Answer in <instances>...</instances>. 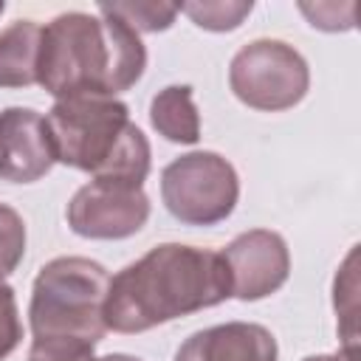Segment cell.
<instances>
[{"label": "cell", "instance_id": "16", "mask_svg": "<svg viewBox=\"0 0 361 361\" xmlns=\"http://www.w3.org/2000/svg\"><path fill=\"white\" fill-rule=\"evenodd\" d=\"M28 361H99L96 344L82 338H34Z\"/></svg>", "mask_w": 361, "mask_h": 361}, {"label": "cell", "instance_id": "2", "mask_svg": "<svg viewBox=\"0 0 361 361\" xmlns=\"http://www.w3.org/2000/svg\"><path fill=\"white\" fill-rule=\"evenodd\" d=\"M65 11L42 25L37 85L59 99L113 96L130 90L147 68V48L116 14Z\"/></svg>", "mask_w": 361, "mask_h": 361}, {"label": "cell", "instance_id": "20", "mask_svg": "<svg viewBox=\"0 0 361 361\" xmlns=\"http://www.w3.org/2000/svg\"><path fill=\"white\" fill-rule=\"evenodd\" d=\"M99 361H141L138 355H127V353H110V355H102Z\"/></svg>", "mask_w": 361, "mask_h": 361}, {"label": "cell", "instance_id": "7", "mask_svg": "<svg viewBox=\"0 0 361 361\" xmlns=\"http://www.w3.org/2000/svg\"><path fill=\"white\" fill-rule=\"evenodd\" d=\"M65 217L85 240H127L149 220V197L144 186L93 178L73 192Z\"/></svg>", "mask_w": 361, "mask_h": 361}, {"label": "cell", "instance_id": "21", "mask_svg": "<svg viewBox=\"0 0 361 361\" xmlns=\"http://www.w3.org/2000/svg\"><path fill=\"white\" fill-rule=\"evenodd\" d=\"M3 11H6V3H3V0H0V14H3Z\"/></svg>", "mask_w": 361, "mask_h": 361}, {"label": "cell", "instance_id": "19", "mask_svg": "<svg viewBox=\"0 0 361 361\" xmlns=\"http://www.w3.org/2000/svg\"><path fill=\"white\" fill-rule=\"evenodd\" d=\"M302 361H355V358H350V355H344V353H336V355L319 353V355H305Z\"/></svg>", "mask_w": 361, "mask_h": 361}, {"label": "cell", "instance_id": "5", "mask_svg": "<svg viewBox=\"0 0 361 361\" xmlns=\"http://www.w3.org/2000/svg\"><path fill=\"white\" fill-rule=\"evenodd\" d=\"M161 200L183 226H217L240 200L237 169L212 149L186 152L164 166Z\"/></svg>", "mask_w": 361, "mask_h": 361}, {"label": "cell", "instance_id": "6", "mask_svg": "<svg viewBox=\"0 0 361 361\" xmlns=\"http://www.w3.org/2000/svg\"><path fill=\"white\" fill-rule=\"evenodd\" d=\"M231 93L251 110L279 113L296 107L310 87L307 59L282 39L245 42L228 65Z\"/></svg>", "mask_w": 361, "mask_h": 361}, {"label": "cell", "instance_id": "1", "mask_svg": "<svg viewBox=\"0 0 361 361\" xmlns=\"http://www.w3.org/2000/svg\"><path fill=\"white\" fill-rule=\"evenodd\" d=\"M228 296L231 279L220 251L161 243L110 276L104 322L116 333H144Z\"/></svg>", "mask_w": 361, "mask_h": 361}, {"label": "cell", "instance_id": "18", "mask_svg": "<svg viewBox=\"0 0 361 361\" xmlns=\"http://www.w3.org/2000/svg\"><path fill=\"white\" fill-rule=\"evenodd\" d=\"M299 11L310 20L313 28H322V31H350L355 25V6L353 3H299Z\"/></svg>", "mask_w": 361, "mask_h": 361}, {"label": "cell", "instance_id": "13", "mask_svg": "<svg viewBox=\"0 0 361 361\" xmlns=\"http://www.w3.org/2000/svg\"><path fill=\"white\" fill-rule=\"evenodd\" d=\"M251 0H197L178 6V11H183L197 28L206 31H234L251 14Z\"/></svg>", "mask_w": 361, "mask_h": 361}, {"label": "cell", "instance_id": "15", "mask_svg": "<svg viewBox=\"0 0 361 361\" xmlns=\"http://www.w3.org/2000/svg\"><path fill=\"white\" fill-rule=\"evenodd\" d=\"M25 220L8 203H0V282L17 271L25 257Z\"/></svg>", "mask_w": 361, "mask_h": 361}, {"label": "cell", "instance_id": "12", "mask_svg": "<svg viewBox=\"0 0 361 361\" xmlns=\"http://www.w3.org/2000/svg\"><path fill=\"white\" fill-rule=\"evenodd\" d=\"M152 130L172 144H197L200 141V113L192 99L189 85H169L158 90L149 102Z\"/></svg>", "mask_w": 361, "mask_h": 361}, {"label": "cell", "instance_id": "14", "mask_svg": "<svg viewBox=\"0 0 361 361\" xmlns=\"http://www.w3.org/2000/svg\"><path fill=\"white\" fill-rule=\"evenodd\" d=\"M104 11L116 14L121 23H127L135 34H158V31H166L175 17L180 14L178 6H169V3H99Z\"/></svg>", "mask_w": 361, "mask_h": 361}, {"label": "cell", "instance_id": "17", "mask_svg": "<svg viewBox=\"0 0 361 361\" xmlns=\"http://www.w3.org/2000/svg\"><path fill=\"white\" fill-rule=\"evenodd\" d=\"M20 338H23V322H20L14 288L0 282V361L17 350Z\"/></svg>", "mask_w": 361, "mask_h": 361}, {"label": "cell", "instance_id": "11", "mask_svg": "<svg viewBox=\"0 0 361 361\" xmlns=\"http://www.w3.org/2000/svg\"><path fill=\"white\" fill-rule=\"evenodd\" d=\"M42 25L34 20H14L0 31V87L37 85Z\"/></svg>", "mask_w": 361, "mask_h": 361}, {"label": "cell", "instance_id": "3", "mask_svg": "<svg viewBox=\"0 0 361 361\" xmlns=\"http://www.w3.org/2000/svg\"><path fill=\"white\" fill-rule=\"evenodd\" d=\"M45 124L59 164L102 180L144 186L152 152L124 102L113 96L59 99L48 110Z\"/></svg>", "mask_w": 361, "mask_h": 361}, {"label": "cell", "instance_id": "9", "mask_svg": "<svg viewBox=\"0 0 361 361\" xmlns=\"http://www.w3.org/2000/svg\"><path fill=\"white\" fill-rule=\"evenodd\" d=\"M56 164L45 116L34 107L0 110V180L34 183Z\"/></svg>", "mask_w": 361, "mask_h": 361}, {"label": "cell", "instance_id": "8", "mask_svg": "<svg viewBox=\"0 0 361 361\" xmlns=\"http://www.w3.org/2000/svg\"><path fill=\"white\" fill-rule=\"evenodd\" d=\"M231 296L257 302L276 293L290 276V251L282 234L271 228H251L237 234L223 251Z\"/></svg>", "mask_w": 361, "mask_h": 361}, {"label": "cell", "instance_id": "4", "mask_svg": "<svg viewBox=\"0 0 361 361\" xmlns=\"http://www.w3.org/2000/svg\"><path fill=\"white\" fill-rule=\"evenodd\" d=\"M110 274L87 257L45 262L31 285L28 324L34 338H82L99 344L107 333L104 299Z\"/></svg>", "mask_w": 361, "mask_h": 361}, {"label": "cell", "instance_id": "10", "mask_svg": "<svg viewBox=\"0 0 361 361\" xmlns=\"http://www.w3.org/2000/svg\"><path fill=\"white\" fill-rule=\"evenodd\" d=\"M279 347L268 327L257 322H226L192 333L175 361H276Z\"/></svg>", "mask_w": 361, "mask_h": 361}]
</instances>
